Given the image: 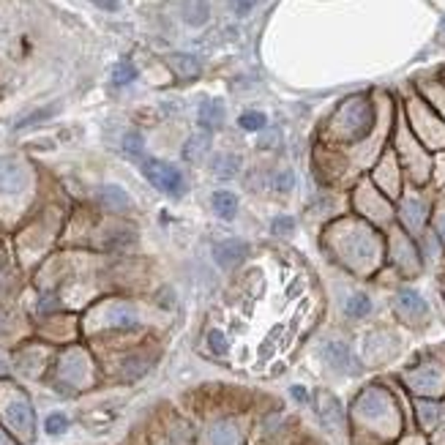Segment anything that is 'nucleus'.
I'll use <instances>...</instances> for the list:
<instances>
[{
    "label": "nucleus",
    "mask_w": 445,
    "mask_h": 445,
    "mask_svg": "<svg viewBox=\"0 0 445 445\" xmlns=\"http://www.w3.org/2000/svg\"><path fill=\"white\" fill-rule=\"evenodd\" d=\"M142 175L148 178V183L170 197H181L186 192V178L183 173L170 164V162H159V159H145L142 162Z\"/></svg>",
    "instance_id": "nucleus-1"
},
{
    "label": "nucleus",
    "mask_w": 445,
    "mask_h": 445,
    "mask_svg": "<svg viewBox=\"0 0 445 445\" xmlns=\"http://www.w3.org/2000/svg\"><path fill=\"white\" fill-rule=\"evenodd\" d=\"M3 416H5V421H8V427L16 432V435H22V437H27V435H33V407H30V402L22 396V394H11V399L5 402V407H3Z\"/></svg>",
    "instance_id": "nucleus-2"
},
{
    "label": "nucleus",
    "mask_w": 445,
    "mask_h": 445,
    "mask_svg": "<svg viewBox=\"0 0 445 445\" xmlns=\"http://www.w3.org/2000/svg\"><path fill=\"white\" fill-rule=\"evenodd\" d=\"M27 189V173L16 162H0V192L3 194H19Z\"/></svg>",
    "instance_id": "nucleus-3"
},
{
    "label": "nucleus",
    "mask_w": 445,
    "mask_h": 445,
    "mask_svg": "<svg viewBox=\"0 0 445 445\" xmlns=\"http://www.w3.org/2000/svg\"><path fill=\"white\" fill-rule=\"evenodd\" d=\"M249 254V243L246 240H238V238H229V240H222L216 249H214V259L222 265V268H235L246 259Z\"/></svg>",
    "instance_id": "nucleus-4"
},
{
    "label": "nucleus",
    "mask_w": 445,
    "mask_h": 445,
    "mask_svg": "<svg viewBox=\"0 0 445 445\" xmlns=\"http://www.w3.org/2000/svg\"><path fill=\"white\" fill-rule=\"evenodd\" d=\"M99 203H101L107 211H129V208H131V197H129L120 186H115V183L99 189Z\"/></svg>",
    "instance_id": "nucleus-5"
},
{
    "label": "nucleus",
    "mask_w": 445,
    "mask_h": 445,
    "mask_svg": "<svg viewBox=\"0 0 445 445\" xmlns=\"http://www.w3.org/2000/svg\"><path fill=\"white\" fill-rule=\"evenodd\" d=\"M200 123H203V129H219L224 123V104L219 99H205L203 104H200Z\"/></svg>",
    "instance_id": "nucleus-6"
},
{
    "label": "nucleus",
    "mask_w": 445,
    "mask_h": 445,
    "mask_svg": "<svg viewBox=\"0 0 445 445\" xmlns=\"http://www.w3.org/2000/svg\"><path fill=\"white\" fill-rule=\"evenodd\" d=\"M211 205H214V211H216V216L224 219V222H229V219H235V214H238V197L232 194V192H214V197H211Z\"/></svg>",
    "instance_id": "nucleus-7"
},
{
    "label": "nucleus",
    "mask_w": 445,
    "mask_h": 445,
    "mask_svg": "<svg viewBox=\"0 0 445 445\" xmlns=\"http://www.w3.org/2000/svg\"><path fill=\"white\" fill-rule=\"evenodd\" d=\"M208 151H211V137H208V134H194V137H189V142L183 145V159L192 162V164H197V162L205 159Z\"/></svg>",
    "instance_id": "nucleus-8"
},
{
    "label": "nucleus",
    "mask_w": 445,
    "mask_h": 445,
    "mask_svg": "<svg viewBox=\"0 0 445 445\" xmlns=\"http://www.w3.org/2000/svg\"><path fill=\"white\" fill-rule=\"evenodd\" d=\"M107 322L115 325V328H129V325L137 322V314H134V309L129 303H112L107 309Z\"/></svg>",
    "instance_id": "nucleus-9"
},
{
    "label": "nucleus",
    "mask_w": 445,
    "mask_h": 445,
    "mask_svg": "<svg viewBox=\"0 0 445 445\" xmlns=\"http://www.w3.org/2000/svg\"><path fill=\"white\" fill-rule=\"evenodd\" d=\"M170 66L175 68V74H181L183 79H194L200 74V60L194 55H170Z\"/></svg>",
    "instance_id": "nucleus-10"
},
{
    "label": "nucleus",
    "mask_w": 445,
    "mask_h": 445,
    "mask_svg": "<svg viewBox=\"0 0 445 445\" xmlns=\"http://www.w3.org/2000/svg\"><path fill=\"white\" fill-rule=\"evenodd\" d=\"M322 355H325V361H328L333 369H347V364H350V353H347V347H344V344H339V342L325 344Z\"/></svg>",
    "instance_id": "nucleus-11"
},
{
    "label": "nucleus",
    "mask_w": 445,
    "mask_h": 445,
    "mask_svg": "<svg viewBox=\"0 0 445 445\" xmlns=\"http://www.w3.org/2000/svg\"><path fill=\"white\" fill-rule=\"evenodd\" d=\"M238 429L229 424V421H222L211 429V445H238Z\"/></svg>",
    "instance_id": "nucleus-12"
},
{
    "label": "nucleus",
    "mask_w": 445,
    "mask_h": 445,
    "mask_svg": "<svg viewBox=\"0 0 445 445\" xmlns=\"http://www.w3.org/2000/svg\"><path fill=\"white\" fill-rule=\"evenodd\" d=\"M317 413H320V418H322V424L325 427H336L339 424V416H342V410H339V405H336V399L333 396H320V407H317Z\"/></svg>",
    "instance_id": "nucleus-13"
},
{
    "label": "nucleus",
    "mask_w": 445,
    "mask_h": 445,
    "mask_svg": "<svg viewBox=\"0 0 445 445\" xmlns=\"http://www.w3.org/2000/svg\"><path fill=\"white\" fill-rule=\"evenodd\" d=\"M211 167H214V173H216L219 178H235V175H238V167H240V159L232 156V153H222V156L214 159Z\"/></svg>",
    "instance_id": "nucleus-14"
},
{
    "label": "nucleus",
    "mask_w": 445,
    "mask_h": 445,
    "mask_svg": "<svg viewBox=\"0 0 445 445\" xmlns=\"http://www.w3.org/2000/svg\"><path fill=\"white\" fill-rule=\"evenodd\" d=\"M82 372H85V358H82L79 353L66 355V361H63V366H60V374L68 377V380H74V383H79Z\"/></svg>",
    "instance_id": "nucleus-15"
},
{
    "label": "nucleus",
    "mask_w": 445,
    "mask_h": 445,
    "mask_svg": "<svg viewBox=\"0 0 445 445\" xmlns=\"http://www.w3.org/2000/svg\"><path fill=\"white\" fill-rule=\"evenodd\" d=\"M208 19V3L205 0H189L186 5V22L189 25H203Z\"/></svg>",
    "instance_id": "nucleus-16"
},
{
    "label": "nucleus",
    "mask_w": 445,
    "mask_h": 445,
    "mask_svg": "<svg viewBox=\"0 0 445 445\" xmlns=\"http://www.w3.org/2000/svg\"><path fill=\"white\" fill-rule=\"evenodd\" d=\"M58 112V104H49V107H41V110H36V112H30V115H25L19 123H16V129H27V126H36V123H41V120H47V118H52Z\"/></svg>",
    "instance_id": "nucleus-17"
},
{
    "label": "nucleus",
    "mask_w": 445,
    "mask_h": 445,
    "mask_svg": "<svg viewBox=\"0 0 445 445\" xmlns=\"http://www.w3.org/2000/svg\"><path fill=\"white\" fill-rule=\"evenodd\" d=\"M137 79V68L129 63V60H120L118 66H115V71H112V82L115 85H129V82H134Z\"/></svg>",
    "instance_id": "nucleus-18"
},
{
    "label": "nucleus",
    "mask_w": 445,
    "mask_h": 445,
    "mask_svg": "<svg viewBox=\"0 0 445 445\" xmlns=\"http://www.w3.org/2000/svg\"><path fill=\"white\" fill-rule=\"evenodd\" d=\"M238 123H240V129H246V131H262L265 123H268V118H265L262 112H243V115L238 118Z\"/></svg>",
    "instance_id": "nucleus-19"
},
{
    "label": "nucleus",
    "mask_w": 445,
    "mask_h": 445,
    "mask_svg": "<svg viewBox=\"0 0 445 445\" xmlns=\"http://www.w3.org/2000/svg\"><path fill=\"white\" fill-rule=\"evenodd\" d=\"M44 429H47V435L58 437V435H63V432L68 429V418H66L63 413H52V416H47V424H44Z\"/></svg>",
    "instance_id": "nucleus-20"
},
{
    "label": "nucleus",
    "mask_w": 445,
    "mask_h": 445,
    "mask_svg": "<svg viewBox=\"0 0 445 445\" xmlns=\"http://www.w3.org/2000/svg\"><path fill=\"white\" fill-rule=\"evenodd\" d=\"M369 309H372V303H369V298H364V295H355V298H350V303H347V312H350L353 317H364Z\"/></svg>",
    "instance_id": "nucleus-21"
},
{
    "label": "nucleus",
    "mask_w": 445,
    "mask_h": 445,
    "mask_svg": "<svg viewBox=\"0 0 445 445\" xmlns=\"http://www.w3.org/2000/svg\"><path fill=\"white\" fill-rule=\"evenodd\" d=\"M123 151L131 153V156H140V153H142V137H140L137 131H129V134L123 137Z\"/></svg>",
    "instance_id": "nucleus-22"
},
{
    "label": "nucleus",
    "mask_w": 445,
    "mask_h": 445,
    "mask_svg": "<svg viewBox=\"0 0 445 445\" xmlns=\"http://www.w3.org/2000/svg\"><path fill=\"white\" fill-rule=\"evenodd\" d=\"M208 347L216 353V355H227V336L222 331H211L208 333Z\"/></svg>",
    "instance_id": "nucleus-23"
},
{
    "label": "nucleus",
    "mask_w": 445,
    "mask_h": 445,
    "mask_svg": "<svg viewBox=\"0 0 445 445\" xmlns=\"http://www.w3.org/2000/svg\"><path fill=\"white\" fill-rule=\"evenodd\" d=\"M292 227H295V222H292L290 216H279V219H273V232L287 235V232H292Z\"/></svg>",
    "instance_id": "nucleus-24"
},
{
    "label": "nucleus",
    "mask_w": 445,
    "mask_h": 445,
    "mask_svg": "<svg viewBox=\"0 0 445 445\" xmlns=\"http://www.w3.org/2000/svg\"><path fill=\"white\" fill-rule=\"evenodd\" d=\"M254 5H257V0H235V14L238 16H246Z\"/></svg>",
    "instance_id": "nucleus-25"
},
{
    "label": "nucleus",
    "mask_w": 445,
    "mask_h": 445,
    "mask_svg": "<svg viewBox=\"0 0 445 445\" xmlns=\"http://www.w3.org/2000/svg\"><path fill=\"white\" fill-rule=\"evenodd\" d=\"M276 186H279L281 192H287V189L292 186V175H290V173H284V175H279V181H276Z\"/></svg>",
    "instance_id": "nucleus-26"
},
{
    "label": "nucleus",
    "mask_w": 445,
    "mask_h": 445,
    "mask_svg": "<svg viewBox=\"0 0 445 445\" xmlns=\"http://www.w3.org/2000/svg\"><path fill=\"white\" fill-rule=\"evenodd\" d=\"M290 394H292V399H298V402H306V399H309L303 385H292V388H290Z\"/></svg>",
    "instance_id": "nucleus-27"
},
{
    "label": "nucleus",
    "mask_w": 445,
    "mask_h": 445,
    "mask_svg": "<svg viewBox=\"0 0 445 445\" xmlns=\"http://www.w3.org/2000/svg\"><path fill=\"white\" fill-rule=\"evenodd\" d=\"M96 3H101V5H110V8H118V0H96Z\"/></svg>",
    "instance_id": "nucleus-28"
},
{
    "label": "nucleus",
    "mask_w": 445,
    "mask_h": 445,
    "mask_svg": "<svg viewBox=\"0 0 445 445\" xmlns=\"http://www.w3.org/2000/svg\"><path fill=\"white\" fill-rule=\"evenodd\" d=\"M0 445H8V440H5V437H3V432H0Z\"/></svg>",
    "instance_id": "nucleus-29"
},
{
    "label": "nucleus",
    "mask_w": 445,
    "mask_h": 445,
    "mask_svg": "<svg viewBox=\"0 0 445 445\" xmlns=\"http://www.w3.org/2000/svg\"><path fill=\"white\" fill-rule=\"evenodd\" d=\"M443 36H445V22H443Z\"/></svg>",
    "instance_id": "nucleus-30"
}]
</instances>
